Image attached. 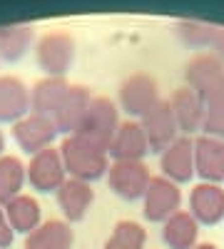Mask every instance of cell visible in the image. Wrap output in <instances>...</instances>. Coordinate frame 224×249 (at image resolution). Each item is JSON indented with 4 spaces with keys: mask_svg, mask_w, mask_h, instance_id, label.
Returning a JSON list of instances; mask_svg holds the SVG:
<instances>
[{
    "mask_svg": "<svg viewBox=\"0 0 224 249\" xmlns=\"http://www.w3.org/2000/svg\"><path fill=\"white\" fill-rule=\"evenodd\" d=\"M60 157H63L65 172L72 179L83 182H95L100 177H105L110 170L107 152L100 150L97 144L85 140L83 135H68L60 144Z\"/></svg>",
    "mask_w": 224,
    "mask_h": 249,
    "instance_id": "1",
    "label": "cell"
},
{
    "mask_svg": "<svg viewBox=\"0 0 224 249\" xmlns=\"http://www.w3.org/2000/svg\"><path fill=\"white\" fill-rule=\"evenodd\" d=\"M37 65L48 72V77H65L75 65V40L70 33L55 30L37 40L35 45Z\"/></svg>",
    "mask_w": 224,
    "mask_h": 249,
    "instance_id": "2",
    "label": "cell"
},
{
    "mask_svg": "<svg viewBox=\"0 0 224 249\" xmlns=\"http://www.w3.org/2000/svg\"><path fill=\"white\" fill-rule=\"evenodd\" d=\"M117 127H120V115H117L115 102L110 97H92L87 115H85L83 124H80V130L75 135H83L85 140H90L100 150L107 152L110 140H112Z\"/></svg>",
    "mask_w": 224,
    "mask_h": 249,
    "instance_id": "3",
    "label": "cell"
},
{
    "mask_svg": "<svg viewBox=\"0 0 224 249\" xmlns=\"http://www.w3.org/2000/svg\"><path fill=\"white\" fill-rule=\"evenodd\" d=\"M152 182L150 167L142 160H130V162H112L107 170V184L110 190L125 202L142 199Z\"/></svg>",
    "mask_w": 224,
    "mask_h": 249,
    "instance_id": "4",
    "label": "cell"
},
{
    "mask_svg": "<svg viewBox=\"0 0 224 249\" xmlns=\"http://www.w3.org/2000/svg\"><path fill=\"white\" fill-rule=\"evenodd\" d=\"M60 132L55 127L52 117L37 115V112H30V115H25L23 120H17L13 124V140L17 142V147L23 152H28L30 157L52 147V140Z\"/></svg>",
    "mask_w": 224,
    "mask_h": 249,
    "instance_id": "5",
    "label": "cell"
},
{
    "mask_svg": "<svg viewBox=\"0 0 224 249\" xmlns=\"http://www.w3.org/2000/svg\"><path fill=\"white\" fill-rule=\"evenodd\" d=\"M120 105L130 117H145L157 102H159V90L152 75L147 72H135L130 75L120 88Z\"/></svg>",
    "mask_w": 224,
    "mask_h": 249,
    "instance_id": "6",
    "label": "cell"
},
{
    "mask_svg": "<svg viewBox=\"0 0 224 249\" xmlns=\"http://www.w3.org/2000/svg\"><path fill=\"white\" fill-rule=\"evenodd\" d=\"M68 179L63 157H60V150L48 147L43 152L33 155L30 164H28V182L33 184V190L37 192H57L60 184Z\"/></svg>",
    "mask_w": 224,
    "mask_h": 249,
    "instance_id": "7",
    "label": "cell"
},
{
    "mask_svg": "<svg viewBox=\"0 0 224 249\" xmlns=\"http://www.w3.org/2000/svg\"><path fill=\"white\" fill-rule=\"evenodd\" d=\"M142 199H145V217L150 222H167L172 214L179 212L182 192L167 177H152Z\"/></svg>",
    "mask_w": 224,
    "mask_h": 249,
    "instance_id": "8",
    "label": "cell"
},
{
    "mask_svg": "<svg viewBox=\"0 0 224 249\" xmlns=\"http://www.w3.org/2000/svg\"><path fill=\"white\" fill-rule=\"evenodd\" d=\"M159 167H162V177H167L174 184L192 182V177L197 175V170H194V140L187 135L177 137L162 152Z\"/></svg>",
    "mask_w": 224,
    "mask_h": 249,
    "instance_id": "9",
    "label": "cell"
},
{
    "mask_svg": "<svg viewBox=\"0 0 224 249\" xmlns=\"http://www.w3.org/2000/svg\"><path fill=\"white\" fill-rule=\"evenodd\" d=\"M142 130L147 135V142H150V150L152 152H165L170 144L177 140V122H174V115H172V107L167 100H159L157 105L142 117Z\"/></svg>",
    "mask_w": 224,
    "mask_h": 249,
    "instance_id": "10",
    "label": "cell"
},
{
    "mask_svg": "<svg viewBox=\"0 0 224 249\" xmlns=\"http://www.w3.org/2000/svg\"><path fill=\"white\" fill-rule=\"evenodd\" d=\"M167 102L172 107L177 127L187 137H192L194 132L202 130V122H205V115H207V105H205V100H202L199 92H194L192 88H179V90L172 92V97Z\"/></svg>",
    "mask_w": 224,
    "mask_h": 249,
    "instance_id": "11",
    "label": "cell"
},
{
    "mask_svg": "<svg viewBox=\"0 0 224 249\" xmlns=\"http://www.w3.org/2000/svg\"><path fill=\"white\" fill-rule=\"evenodd\" d=\"M147 152H150V142H147V135L142 130V124L135 120L120 122V127L115 130V135L110 140L107 155L115 162H130V160H142Z\"/></svg>",
    "mask_w": 224,
    "mask_h": 249,
    "instance_id": "12",
    "label": "cell"
},
{
    "mask_svg": "<svg viewBox=\"0 0 224 249\" xmlns=\"http://www.w3.org/2000/svg\"><path fill=\"white\" fill-rule=\"evenodd\" d=\"M190 214L197 219V224L214 227L224 219V187L202 182L190 195Z\"/></svg>",
    "mask_w": 224,
    "mask_h": 249,
    "instance_id": "13",
    "label": "cell"
},
{
    "mask_svg": "<svg viewBox=\"0 0 224 249\" xmlns=\"http://www.w3.org/2000/svg\"><path fill=\"white\" fill-rule=\"evenodd\" d=\"M90 102H92V95L87 88L83 85H70L65 100H63V105L57 107V112L52 115V122H55V127L57 132H63V135H75L80 130V124H83L85 115H87V107H90Z\"/></svg>",
    "mask_w": 224,
    "mask_h": 249,
    "instance_id": "14",
    "label": "cell"
},
{
    "mask_svg": "<svg viewBox=\"0 0 224 249\" xmlns=\"http://www.w3.org/2000/svg\"><path fill=\"white\" fill-rule=\"evenodd\" d=\"M30 115V90L20 77L0 75V122H17Z\"/></svg>",
    "mask_w": 224,
    "mask_h": 249,
    "instance_id": "15",
    "label": "cell"
},
{
    "mask_svg": "<svg viewBox=\"0 0 224 249\" xmlns=\"http://www.w3.org/2000/svg\"><path fill=\"white\" fill-rule=\"evenodd\" d=\"M194 170L202 179L212 184H219L224 179V142L222 140H214L207 135L194 137Z\"/></svg>",
    "mask_w": 224,
    "mask_h": 249,
    "instance_id": "16",
    "label": "cell"
},
{
    "mask_svg": "<svg viewBox=\"0 0 224 249\" xmlns=\"http://www.w3.org/2000/svg\"><path fill=\"white\" fill-rule=\"evenodd\" d=\"M55 195H57V204H60V210H63L68 222L85 219V214L90 212V207L95 202L92 184L83 182V179H72V177H68L60 184V190Z\"/></svg>",
    "mask_w": 224,
    "mask_h": 249,
    "instance_id": "17",
    "label": "cell"
},
{
    "mask_svg": "<svg viewBox=\"0 0 224 249\" xmlns=\"http://www.w3.org/2000/svg\"><path fill=\"white\" fill-rule=\"evenodd\" d=\"M224 77V62L214 55V53H202L194 60H190V65L185 70V80L187 88H192L194 92L205 95L212 85Z\"/></svg>",
    "mask_w": 224,
    "mask_h": 249,
    "instance_id": "18",
    "label": "cell"
},
{
    "mask_svg": "<svg viewBox=\"0 0 224 249\" xmlns=\"http://www.w3.org/2000/svg\"><path fill=\"white\" fill-rule=\"evenodd\" d=\"M72 227L63 219H48L33 230L25 239V249H72Z\"/></svg>",
    "mask_w": 224,
    "mask_h": 249,
    "instance_id": "19",
    "label": "cell"
},
{
    "mask_svg": "<svg viewBox=\"0 0 224 249\" xmlns=\"http://www.w3.org/2000/svg\"><path fill=\"white\" fill-rule=\"evenodd\" d=\"M70 90V82L65 77H45L30 90V110L37 115L52 117L57 107L63 105V100Z\"/></svg>",
    "mask_w": 224,
    "mask_h": 249,
    "instance_id": "20",
    "label": "cell"
},
{
    "mask_svg": "<svg viewBox=\"0 0 224 249\" xmlns=\"http://www.w3.org/2000/svg\"><path fill=\"white\" fill-rule=\"evenodd\" d=\"M5 217L13 227V232L17 234H30L33 230H37L40 219H43V212H40V204L37 199H33L30 195H17L15 199H10L5 207Z\"/></svg>",
    "mask_w": 224,
    "mask_h": 249,
    "instance_id": "21",
    "label": "cell"
},
{
    "mask_svg": "<svg viewBox=\"0 0 224 249\" xmlns=\"http://www.w3.org/2000/svg\"><path fill=\"white\" fill-rule=\"evenodd\" d=\"M197 237H199V224L190 212L172 214L162 227V239L170 249H192L197 247Z\"/></svg>",
    "mask_w": 224,
    "mask_h": 249,
    "instance_id": "22",
    "label": "cell"
},
{
    "mask_svg": "<svg viewBox=\"0 0 224 249\" xmlns=\"http://www.w3.org/2000/svg\"><path fill=\"white\" fill-rule=\"evenodd\" d=\"M33 45V28L5 25L0 28V62H20Z\"/></svg>",
    "mask_w": 224,
    "mask_h": 249,
    "instance_id": "23",
    "label": "cell"
},
{
    "mask_svg": "<svg viewBox=\"0 0 224 249\" xmlns=\"http://www.w3.org/2000/svg\"><path fill=\"white\" fill-rule=\"evenodd\" d=\"M25 179H28V170L17 157H8V155L0 157V207H5L10 199L20 195Z\"/></svg>",
    "mask_w": 224,
    "mask_h": 249,
    "instance_id": "24",
    "label": "cell"
},
{
    "mask_svg": "<svg viewBox=\"0 0 224 249\" xmlns=\"http://www.w3.org/2000/svg\"><path fill=\"white\" fill-rule=\"evenodd\" d=\"M147 232L145 227L132 222V219H122L115 224L112 234L105 242V249H145Z\"/></svg>",
    "mask_w": 224,
    "mask_h": 249,
    "instance_id": "25",
    "label": "cell"
},
{
    "mask_svg": "<svg viewBox=\"0 0 224 249\" xmlns=\"http://www.w3.org/2000/svg\"><path fill=\"white\" fill-rule=\"evenodd\" d=\"M177 37L182 40L185 48L192 50H202V48H209L212 40L217 35V28L209 23H202V20H182V23L174 25Z\"/></svg>",
    "mask_w": 224,
    "mask_h": 249,
    "instance_id": "26",
    "label": "cell"
},
{
    "mask_svg": "<svg viewBox=\"0 0 224 249\" xmlns=\"http://www.w3.org/2000/svg\"><path fill=\"white\" fill-rule=\"evenodd\" d=\"M202 132L207 137L224 142V107H207L205 122H202Z\"/></svg>",
    "mask_w": 224,
    "mask_h": 249,
    "instance_id": "27",
    "label": "cell"
},
{
    "mask_svg": "<svg viewBox=\"0 0 224 249\" xmlns=\"http://www.w3.org/2000/svg\"><path fill=\"white\" fill-rule=\"evenodd\" d=\"M202 100H205L207 107H224V77L202 95Z\"/></svg>",
    "mask_w": 224,
    "mask_h": 249,
    "instance_id": "28",
    "label": "cell"
},
{
    "mask_svg": "<svg viewBox=\"0 0 224 249\" xmlns=\"http://www.w3.org/2000/svg\"><path fill=\"white\" fill-rule=\"evenodd\" d=\"M13 239H15V232H13V227L5 217V210H0V249L13 247Z\"/></svg>",
    "mask_w": 224,
    "mask_h": 249,
    "instance_id": "29",
    "label": "cell"
},
{
    "mask_svg": "<svg viewBox=\"0 0 224 249\" xmlns=\"http://www.w3.org/2000/svg\"><path fill=\"white\" fill-rule=\"evenodd\" d=\"M212 53L224 62V28H217V35L212 40Z\"/></svg>",
    "mask_w": 224,
    "mask_h": 249,
    "instance_id": "30",
    "label": "cell"
},
{
    "mask_svg": "<svg viewBox=\"0 0 224 249\" xmlns=\"http://www.w3.org/2000/svg\"><path fill=\"white\" fill-rule=\"evenodd\" d=\"M192 249H217L214 244H197V247H192Z\"/></svg>",
    "mask_w": 224,
    "mask_h": 249,
    "instance_id": "31",
    "label": "cell"
},
{
    "mask_svg": "<svg viewBox=\"0 0 224 249\" xmlns=\"http://www.w3.org/2000/svg\"><path fill=\"white\" fill-rule=\"evenodd\" d=\"M3 150H5V137H3V132H0V155H3Z\"/></svg>",
    "mask_w": 224,
    "mask_h": 249,
    "instance_id": "32",
    "label": "cell"
}]
</instances>
